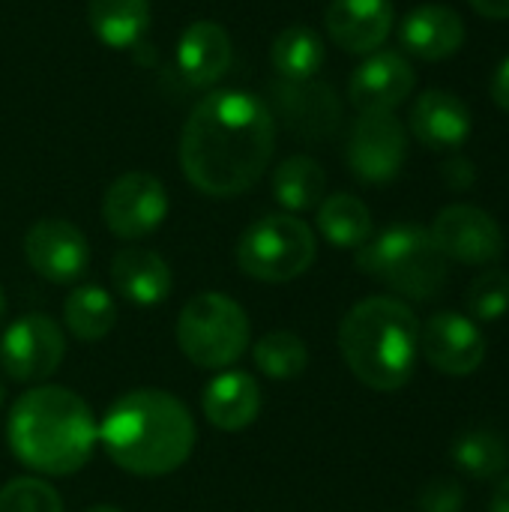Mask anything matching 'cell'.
I'll return each instance as SVG.
<instances>
[{"mask_svg": "<svg viewBox=\"0 0 509 512\" xmlns=\"http://www.w3.org/2000/svg\"><path fill=\"white\" fill-rule=\"evenodd\" d=\"M273 150V111L252 90L207 93L180 135V165L186 180L213 198L249 192L264 177Z\"/></svg>", "mask_w": 509, "mask_h": 512, "instance_id": "cell-1", "label": "cell"}, {"mask_svg": "<svg viewBox=\"0 0 509 512\" xmlns=\"http://www.w3.org/2000/svg\"><path fill=\"white\" fill-rule=\"evenodd\" d=\"M195 438L189 408L165 390H132L99 423V444L108 459L138 477H162L186 465Z\"/></svg>", "mask_w": 509, "mask_h": 512, "instance_id": "cell-2", "label": "cell"}, {"mask_svg": "<svg viewBox=\"0 0 509 512\" xmlns=\"http://www.w3.org/2000/svg\"><path fill=\"white\" fill-rule=\"evenodd\" d=\"M6 438L18 462L45 477L81 471L96 444L99 426L90 405L66 387L27 390L9 411Z\"/></svg>", "mask_w": 509, "mask_h": 512, "instance_id": "cell-3", "label": "cell"}, {"mask_svg": "<svg viewBox=\"0 0 509 512\" xmlns=\"http://www.w3.org/2000/svg\"><path fill=\"white\" fill-rule=\"evenodd\" d=\"M339 351L366 387L378 393L402 390L420 357V321L396 297H369L345 315Z\"/></svg>", "mask_w": 509, "mask_h": 512, "instance_id": "cell-4", "label": "cell"}, {"mask_svg": "<svg viewBox=\"0 0 509 512\" xmlns=\"http://www.w3.org/2000/svg\"><path fill=\"white\" fill-rule=\"evenodd\" d=\"M357 267L411 300H435L447 285V258L429 228L411 222L369 237L357 252Z\"/></svg>", "mask_w": 509, "mask_h": 512, "instance_id": "cell-5", "label": "cell"}, {"mask_svg": "<svg viewBox=\"0 0 509 512\" xmlns=\"http://www.w3.org/2000/svg\"><path fill=\"white\" fill-rule=\"evenodd\" d=\"M177 345L201 369H228L249 348V318L234 297L204 291L180 309Z\"/></svg>", "mask_w": 509, "mask_h": 512, "instance_id": "cell-6", "label": "cell"}, {"mask_svg": "<svg viewBox=\"0 0 509 512\" xmlns=\"http://www.w3.org/2000/svg\"><path fill=\"white\" fill-rule=\"evenodd\" d=\"M315 261L312 228L291 216L273 213L252 222L237 243V264L258 282H291Z\"/></svg>", "mask_w": 509, "mask_h": 512, "instance_id": "cell-7", "label": "cell"}, {"mask_svg": "<svg viewBox=\"0 0 509 512\" xmlns=\"http://www.w3.org/2000/svg\"><path fill=\"white\" fill-rule=\"evenodd\" d=\"M66 354V336L48 315L30 312L12 321L0 339V366L18 384H36L57 372Z\"/></svg>", "mask_w": 509, "mask_h": 512, "instance_id": "cell-8", "label": "cell"}, {"mask_svg": "<svg viewBox=\"0 0 509 512\" xmlns=\"http://www.w3.org/2000/svg\"><path fill=\"white\" fill-rule=\"evenodd\" d=\"M102 216L111 234L123 240H141L165 222L168 192L153 174L129 171L108 186L102 198Z\"/></svg>", "mask_w": 509, "mask_h": 512, "instance_id": "cell-9", "label": "cell"}, {"mask_svg": "<svg viewBox=\"0 0 509 512\" xmlns=\"http://www.w3.org/2000/svg\"><path fill=\"white\" fill-rule=\"evenodd\" d=\"M435 246L441 249V255L447 261H459V264H495L504 255V231L495 222V216H489L486 210L474 207V204H453L444 207L432 228H429Z\"/></svg>", "mask_w": 509, "mask_h": 512, "instance_id": "cell-10", "label": "cell"}, {"mask_svg": "<svg viewBox=\"0 0 509 512\" xmlns=\"http://www.w3.org/2000/svg\"><path fill=\"white\" fill-rule=\"evenodd\" d=\"M408 156V132L396 114H360L348 141V168L363 183L393 180Z\"/></svg>", "mask_w": 509, "mask_h": 512, "instance_id": "cell-11", "label": "cell"}, {"mask_svg": "<svg viewBox=\"0 0 509 512\" xmlns=\"http://www.w3.org/2000/svg\"><path fill=\"white\" fill-rule=\"evenodd\" d=\"M420 354L444 375H474L486 360V336L468 315L438 312L420 327Z\"/></svg>", "mask_w": 509, "mask_h": 512, "instance_id": "cell-12", "label": "cell"}, {"mask_svg": "<svg viewBox=\"0 0 509 512\" xmlns=\"http://www.w3.org/2000/svg\"><path fill=\"white\" fill-rule=\"evenodd\" d=\"M27 264L48 282L69 285L87 273V237L66 219H39L24 237Z\"/></svg>", "mask_w": 509, "mask_h": 512, "instance_id": "cell-13", "label": "cell"}, {"mask_svg": "<svg viewBox=\"0 0 509 512\" xmlns=\"http://www.w3.org/2000/svg\"><path fill=\"white\" fill-rule=\"evenodd\" d=\"M414 84V66L399 51H375L354 69L348 96L360 114H393L411 96Z\"/></svg>", "mask_w": 509, "mask_h": 512, "instance_id": "cell-14", "label": "cell"}, {"mask_svg": "<svg viewBox=\"0 0 509 512\" xmlns=\"http://www.w3.org/2000/svg\"><path fill=\"white\" fill-rule=\"evenodd\" d=\"M393 30L390 0H330L327 33L351 54H375Z\"/></svg>", "mask_w": 509, "mask_h": 512, "instance_id": "cell-15", "label": "cell"}, {"mask_svg": "<svg viewBox=\"0 0 509 512\" xmlns=\"http://www.w3.org/2000/svg\"><path fill=\"white\" fill-rule=\"evenodd\" d=\"M474 129L471 108L450 90H426L411 108V132L432 150H459Z\"/></svg>", "mask_w": 509, "mask_h": 512, "instance_id": "cell-16", "label": "cell"}, {"mask_svg": "<svg viewBox=\"0 0 509 512\" xmlns=\"http://www.w3.org/2000/svg\"><path fill=\"white\" fill-rule=\"evenodd\" d=\"M399 39L420 60H447L465 45V21L444 3H426L402 18Z\"/></svg>", "mask_w": 509, "mask_h": 512, "instance_id": "cell-17", "label": "cell"}, {"mask_svg": "<svg viewBox=\"0 0 509 512\" xmlns=\"http://www.w3.org/2000/svg\"><path fill=\"white\" fill-rule=\"evenodd\" d=\"M234 60L231 36L216 21H195L177 42V69L195 87L216 84Z\"/></svg>", "mask_w": 509, "mask_h": 512, "instance_id": "cell-18", "label": "cell"}, {"mask_svg": "<svg viewBox=\"0 0 509 512\" xmlns=\"http://www.w3.org/2000/svg\"><path fill=\"white\" fill-rule=\"evenodd\" d=\"M201 408H204V417L216 429L240 432L252 426L261 414V387L249 372H240V369L219 372L204 387Z\"/></svg>", "mask_w": 509, "mask_h": 512, "instance_id": "cell-19", "label": "cell"}, {"mask_svg": "<svg viewBox=\"0 0 509 512\" xmlns=\"http://www.w3.org/2000/svg\"><path fill=\"white\" fill-rule=\"evenodd\" d=\"M114 288L135 306H159L171 294V267L150 249H123L111 261Z\"/></svg>", "mask_w": 509, "mask_h": 512, "instance_id": "cell-20", "label": "cell"}, {"mask_svg": "<svg viewBox=\"0 0 509 512\" xmlns=\"http://www.w3.org/2000/svg\"><path fill=\"white\" fill-rule=\"evenodd\" d=\"M87 18L108 48H132L150 27V0H90Z\"/></svg>", "mask_w": 509, "mask_h": 512, "instance_id": "cell-21", "label": "cell"}, {"mask_svg": "<svg viewBox=\"0 0 509 512\" xmlns=\"http://www.w3.org/2000/svg\"><path fill=\"white\" fill-rule=\"evenodd\" d=\"M270 63L273 69L288 81V84H303L315 78V72L324 63V42L321 36L306 27V24H291L285 27L270 48Z\"/></svg>", "mask_w": 509, "mask_h": 512, "instance_id": "cell-22", "label": "cell"}, {"mask_svg": "<svg viewBox=\"0 0 509 512\" xmlns=\"http://www.w3.org/2000/svg\"><path fill=\"white\" fill-rule=\"evenodd\" d=\"M303 84L285 81V87H282L279 99H282V111L288 117V126H294L306 135H327L330 129H336L342 108H339L330 87H324V84L303 87Z\"/></svg>", "mask_w": 509, "mask_h": 512, "instance_id": "cell-23", "label": "cell"}, {"mask_svg": "<svg viewBox=\"0 0 509 512\" xmlns=\"http://www.w3.org/2000/svg\"><path fill=\"white\" fill-rule=\"evenodd\" d=\"M327 174L312 156H291L273 171V195L288 213L315 210L324 201Z\"/></svg>", "mask_w": 509, "mask_h": 512, "instance_id": "cell-24", "label": "cell"}, {"mask_svg": "<svg viewBox=\"0 0 509 512\" xmlns=\"http://www.w3.org/2000/svg\"><path fill=\"white\" fill-rule=\"evenodd\" d=\"M63 321L66 330L81 342H99L105 339L117 324V303L114 297L99 285H81L75 288L63 303Z\"/></svg>", "mask_w": 509, "mask_h": 512, "instance_id": "cell-25", "label": "cell"}, {"mask_svg": "<svg viewBox=\"0 0 509 512\" xmlns=\"http://www.w3.org/2000/svg\"><path fill=\"white\" fill-rule=\"evenodd\" d=\"M318 231L339 249H360L372 237V213L357 195L339 192L318 204Z\"/></svg>", "mask_w": 509, "mask_h": 512, "instance_id": "cell-26", "label": "cell"}, {"mask_svg": "<svg viewBox=\"0 0 509 512\" xmlns=\"http://www.w3.org/2000/svg\"><path fill=\"white\" fill-rule=\"evenodd\" d=\"M453 462L477 477V480H492L498 474H504L509 465V444L501 432H489V429H474L465 432L462 438H456L453 444Z\"/></svg>", "mask_w": 509, "mask_h": 512, "instance_id": "cell-27", "label": "cell"}, {"mask_svg": "<svg viewBox=\"0 0 509 512\" xmlns=\"http://www.w3.org/2000/svg\"><path fill=\"white\" fill-rule=\"evenodd\" d=\"M255 366L276 381H291L300 378L309 366V351L306 342L297 333L288 330H273L255 342Z\"/></svg>", "mask_w": 509, "mask_h": 512, "instance_id": "cell-28", "label": "cell"}, {"mask_svg": "<svg viewBox=\"0 0 509 512\" xmlns=\"http://www.w3.org/2000/svg\"><path fill=\"white\" fill-rule=\"evenodd\" d=\"M465 306L471 312L474 321H498L504 318L509 309V273L501 267H492L486 273H480L468 294H465Z\"/></svg>", "mask_w": 509, "mask_h": 512, "instance_id": "cell-29", "label": "cell"}, {"mask_svg": "<svg viewBox=\"0 0 509 512\" xmlns=\"http://www.w3.org/2000/svg\"><path fill=\"white\" fill-rule=\"evenodd\" d=\"M0 512H63V501L45 480L15 477L0 489Z\"/></svg>", "mask_w": 509, "mask_h": 512, "instance_id": "cell-30", "label": "cell"}, {"mask_svg": "<svg viewBox=\"0 0 509 512\" xmlns=\"http://www.w3.org/2000/svg\"><path fill=\"white\" fill-rule=\"evenodd\" d=\"M417 507H420V512H462L465 489H462V483H456L450 477H438L420 489Z\"/></svg>", "mask_w": 509, "mask_h": 512, "instance_id": "cell-31", "label": "cell"}, {"mask_svg": "<svg viewBox=\"0 0 509 512\" xmlns=\"http://www.w3.org/2000/svg\"><path fill=\"white\" fill-rule=\"evenodd\" d=\"M492 99H495L498 108L509 111V57L498 66V72L492 78Z\"/></svg>", "mask_w": 509, "mask_h": 512, "instance_id": "cell-32", "label": "cell"}, {"mask_svg": "<svg viewBox=\"0 0 509 512\" xmlns=\"http://www.w3.org/2000/svg\"><path fill=\"white\" fill-rule=\"evenodd\" d=\"M483 18H492V21H507L509 18V0H468Z\"/></svg>", "mask_w": 509, "mask_h": 512, "instance_id": "cell-33", "label": "cell"}, {"mask_svg": "<svg viewBox=\"0 0 509 512\" xmlns=\"http://www.w3.org/2000/svg\"><path fill=\"white\" fill-rule=\"evenodd\" d=\"M444 174H447V183L456 186V189H465V186L474 183V168H471L468 162H462V159L450 162V168H447Z\"/></svg>", "mask_w": 509, "mask_h": 512, "instance_id": "cell-34", "label": "cell"}, {"mask_svg": "<svg viewBox=\"0 0 509 512\" xmlns=\"http://www.w3.org/2000/svg\"><path fill=\"white\" fill-rule=\"evenodd\" d=\"M489 512H509V477L498 483V489L492 495V504H489Z\"/></svg>", "mask_w": 509, "mask_h": 512, "instance_id": "cell-35", "label": "cell"}, {"mask_svg": "<svg viewBox=\"0 0 509 512\" xmlns=\"http://www.w3.org/2000/svg\"><path fill=\"white\" fill-rule=\"evenodd\" d=\"M3 318H6V300H3V288H0V327H3Z\"/></svg>", "mask_w": 509, "mask_h": 512, "instance_id": "cell-36", "label": "cell"}, {"mask_svg": "<svg viewBox=\"0 0 509 512\" xmlns=\"http://www.w3.org/2000/svg\"><path fill=\"white\" fill-rule=\"evenodd\" d=\"M84 512H120V510H114V507H90V510H84Z\"/></svg>", "mask_w": 509, "mask_h": 512, "instance_id": "cell-37", "label": "cell"}, {"mask_svg": "<svg viewBox=\"0 0 509 512\" xmlns=\"http://www.w3.org/2000/svg\"><path fill=\"white\" fill-rule=\"evenodd\" d=\"M3 399H6V387H3V378H0V405H3Z\"/></svg>", "mask_w": 509, "mask_h": 512, "instance_id": "cell-38", "label": "cell"}]
</instances>
